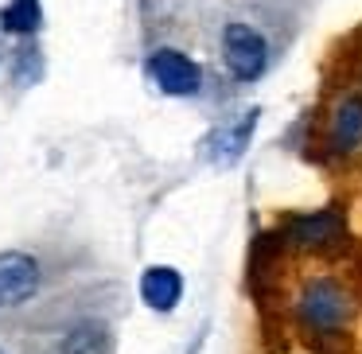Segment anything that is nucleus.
Segmentation results:
<instances>
[{
  "mask_svg": "<svg viewBox=\"0 0 362 354\" xmlns=\"http://www.w3.org/2000/svg\"><path fill=\"white\" fill-rule=\"evenodd\" d=\"M331 144L343 156L362 148V98H343L335 105V113H331Z\"/></svg>",
  "mask_w": 362,
  "mask_h": 354,
  "instance_id": "6e6552de",
  "label": "nucleus"
},
{
  "mask_svg": "<svg viewBox=\"0 0 362 354\" xmlns=\"http://www.w3.org/2000/svg\"><path fill=\"white\" fill-rule=\"evenodd\" d=\"M222 66L238 82H257L269 66V43L257 28L250 24H230L222 32Z\"/></svg>",
  "mask_w": 362,
  "mask_h": 354,
  "instance_id": "f03ea898",
  "label": "nucleus"
},
{
  "mask_svg": "<svg viewBox=\"0 0 362 354\" xmlns=\"http://www.w3.org/2000/svg\"><path fill=\"white\" fill-rule=\"evenodd\" d=\"M300 319L315 331V335H335L351 319V296L339 281L331 276H315L304 292H300Z\"/></svg>",
  "mask_w": 362,
  "mask_h": 354,
  "instance_id": "f257e3e1",
  "label": "nucleus"
},
{
  "mask_svg": "<svg viewBox=\"0 0 362 354\" xmlns=\"http://www.w3.org/2000/svg\"><path fill=\"white\" fill-rule=\"evenodd\" d=\"M0 354H4V350H0Z\"/></svg>",
  "mask_w": 362,
  "mask_h": 354,
  "instance_id": "9b49d317",
  "label": "nucleus"
},
{
  "mask_svg": "<svg viewBox=\"0 0 362 354\" xmlns=\"http://www.w3.org/2000/svg\"><path fill=\"white\" fill-rule=\"evenodd\" d=\"M4 28H8V32H20V35L35 32V28H40V4H35V0H16V4L4 12Z\"/></svg>",
  "mask_w": 362,
  "mask_h": 354,
  "instance_id": "9d476101",
  "label": "nucleus"
},
{
  "mask_svg": "<svg viewBox=\"0 0 362 354\" xmlns=\"http://www.w3.org/2000/svg\"><path fill=\"white\" fill-rule=\"evenodd\" d=\"M141 300L152 307V312H160V315L175 312V307H180V300H183V276H180V269H172V265H148L141 273Z\"/></svg>",
  "mask_w": 362,
  "mask_h": 354,
  "instance_id": "39448f33",
  "label": "nucleus"
},
{
  "mask_svg": "<svg viewBox=\"0 0 362 354\" xmlns=\"http://www.w3.org/2000/svg\"><path fill=\"white\" fill-rule=\"evenodd\" d=\"M40 284H43V269L32 253H24V249L0 253V312L28 304L40 292Z\"/></svg>",
  "mask_w": 362,
  "mask_h": 354,
  "instance_id": "7ed1b4c3",
  "label": "nucleus"
},
{
  "mask_svg": "<svg viewBox=\"0 0 362 354\" xmlns=\"http://www.w3.org/2000/svg\"><path fill=\"white\" fill-rule=\"evenodd\" d=\"M59 354H113V335L102 319H82L63 335Z\"/></svg>",
  "mask_w": 362,
  "mask_h": 354,
  "instance_id": "1a4fd4ad",
  "label": "nucleus"
},
{
  "mask_svg": "<svg viewBox=\"0 0 362 354\" xmlns=\"http://www.w3.org/2000/svg\"><path fill=\"white\" fill-rule=\"evenodd\" d=\"M148 74H152V82L172 98H191V94L203 90V71H199V63L191 55H183V51H175V47L152 51Z\"/></svg>",
  "mask_w": 362,
  "mask_h": 354,
  "instance_id": "20e7f679",
  "label": "nucleus"
},
{
  "mask_svg": "<svg viewBox=\"0 0 362 354\" xmlns=\"http://www.w3.org/2000/svg\"><path fill=\"white\" fill-rule=\"evenodd\" d=\"M257 117H261V110H250L242 121L218 129V133L206 141V152H211L214 164L230 167V164H238V160L245 156V148H250V141H253V125H257Z\"/></svg>",
  "mask_w": 362,
  "mask_h": 354,
  "instance_id": "423d86ee",
  "label": "nucleus"
},
{
  "mask_svg": "<svg viewBox=\"0 0 362 354\" xmlns=\"http://www.w3.org/2000/svg\"><path fill=\"white\" fill-rule=\"evenodd\" d=\"M339 234H343V218L335 211H312V214H300V218L288 222V237L296 245H308V249H323Z\"/></svg>",
  "mask_w": 362,
  "mask_h": 354,
  "instance_id": "0eeeda50",
  "label": "nucleus"
}]
</instances>
